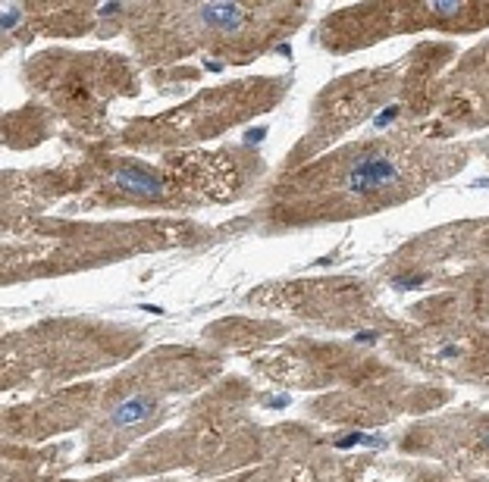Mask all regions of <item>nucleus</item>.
<instances>
[{
  "mask_svg": "<svg viewBox=\"0 0 489 482\" xmlns=\"http://www.w3.org/2000/svg\"><path fill=\"white\" fill-rule=\"evenodd\" d=\"M395 182H398V169L383 154L357 157L348 169V191H354V194H370V191H379Z\"/></svg>",
  "mask_w": 489,
  "mask_h": 482,
  "instance_id": "nucleus-1",
  "label": "nucleus"
},
{
  "mask_svg": "<svg viewBox=\"0 0 489 482\" xmlns=\"http://www.w3.org/2000/svg\"><path fill=\"white\" fill-rule=\"evenodd\" d=\"M113 182L122 191L138 194V197H160L163 194V179L154 176L151 169H144V166H122V169H116Z\"/></svg>",
  "mask_w": 489,
  "mask_h": 482,
  "instance_id": "nucleus-2",
  "label": "nucleus"
},
{
  "mask_svg": "<svg viewBox=\"0 0 489 482\" xmlns=\"http://www.w3.org/2000/svg\"><path fill=\"white\" fill-rule=\"evenodd\" d=\"M154 410H157V401H154V398L135 395V398H125L116 410H113V423H116V426H135V423H144L148 417H154Z\"/></svg>",
  "mask_w": 489,
  "mask_h": 482,
  "instance_id": "nucleus-3",
  "label": "nucleus"
},
{
  "mask_svg": "<svg viewBox=\"0 0 489 482\" xmlns=\"http://www.w3.org/2000/svg\"><path fill=\"white\" fill-rule=\"evenodd\" d=\"M201 16H204V22L207 25H216V28H235L242 22V10L235 7V4H207L201 7Z\"/></svg>",
  "mask_w": 489,
  "mask_h": 482,
  "instance_id": "nucleus-4",
  "label": "nucleus"
},
{
  "mask_svg": "<svg viewBox=\"0 0 489 482\" xmlns=\"http://www.w3.org/2000/svg\"><path fill=\"white\" fill-rule=\"evenodd\" d=\"M461 7L464 4H433V10H436L439 16H455V13H461Z\"/></svg>",
  "mask_w": 489,
  "mask_h": 482,
  "instance_id": "nucleus-5",
  "label": "nucleus"
},
{
  "mask_svg": "<svg viewBox=\"0 0 489 482\" xmlns=\"http://www.w3.org/2000/svg\"><path fill=\"white\" fill-rule=\"evenodd\" d=\"M417 282H420V279H411V276H402V279H395V285H398V288H414Z\"/></svg>",
  "mask_w": 489,
  "mask_h": 482,
  "instance_id": "nucleus-6",
  "label": "nucleus"
},
{
  "mask_svg": "<svg viewBox=\"0 0 489 482\" xmlns=\"http://www.w3.org/2000/svg\"><path fill=\"white\" fill-rule=\"evenodd\" d=\"M483 441H486V444H489V432H486V435H483Z\"/></svg>",
  "mask_w": 489,
  "mask_h": 482,
  "instance_id": "nucleus-7",
  "label": "nucleus"
}]
</instances>
